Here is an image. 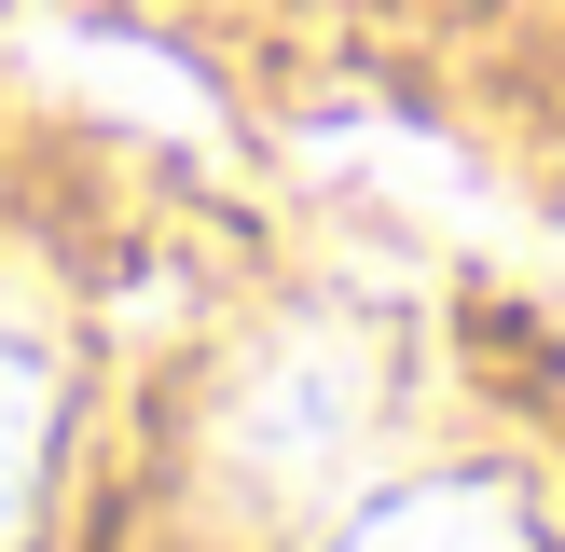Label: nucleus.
<instances>
[{
    "instance_id": "f257e3e1",
    "label": "nucleus",
    "mask_w": 565,
    "mask_h": 552,
    "mask_svg": "<svg viewBox=\"0 0 565 552\" xmlns=\"http://www.w3.org/2000/svg\"><path fill=\"white\" fill-rule=\"evenodd\" d=\"M401 428V304L373 290H290L207 386L193 497L221 539H318Z\"/></svg>"
},
{
    "instance_id": "f03ea898",
    "label": "nucleus",
    "mask_w": 565,
    "mask_h": 552,
    "mask_svg": "<svg viewBox=\"0 0 565 552\" xmlns=\"http://www.w3.org/2000/svg\"><path fill=\"white\" fill-rule=\"evenodd\" d=\"M318 552H552V539L511 469H373L318 524Z\"/></svg>"
},
{
    "instance_id": "7ed1b4c3",
    "label": "nucleus",
    "mask_w": 565,
    "mask_h": 552,
    "mask_svg": "<svg viewBox=\"0 0 565 552\" xmlns=\"http://www.w3.org/2000/svg\"><path fill=\"white\" fill-rule=\"evenodd\" d=\"M55 346L0 304V552H28V524H42V484H55Z\"/></svg>"
}]
</instances>
